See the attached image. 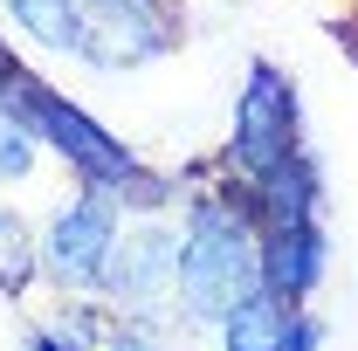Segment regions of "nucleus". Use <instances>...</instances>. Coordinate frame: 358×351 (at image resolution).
<instances>
[{
    "mask_svg": "<svg viewBox=\"0 0 358 351\" xmlns=\"http://www.w3.org/2000/svg\"><path fill=\"white\" fill-rule=\"evenodd\" d=\"M262 289V220L227 193H200L179 214V310L193 324H221L241 296Z\"/></svg>",
    "mask_w": 358,
    "mask_h": 351,
    "instance_id": "nucleus-1",
    "label": "nucleus"
},
{
    "mask_svg": "<svg viewBox=\"0 0 358 351\" xmlns=\"http://www.w3.org/2000/svg\"><path fill=\"white\" fill-rule=\"evenodd\" d=\"M103 296L117 317H138V324H166L179 310V227L159 214H131L117 227V248H110V268H103Z\"/></svg>",
    "mask_w": 358,
    "mask_h": 351,
    "instance_id": "nucleus-3",
    "label": "nucleus"
},
{
    "mask_svg": "<svg viewBox=\"0 0 358 351\" xmlns=\"http://www.w3.org/2000/svg\"><path fill=\"white\" fill-rule=\"evenodd\" d=\"M275 351H317V324L303 317V310L289 317V331H282V345H275Z\"/></svg>",
    "mask_w": 358,
    "mask_h": 351,
    "instance_id": "nucleus-11",
    "label": "nucleus"
},
{
    "mask_svg": "<svg viewBox=\"0 0 358 351\" xmlns=\"http://www.w3.org/2000/svg\"><path fill=\"white\" fill-rule=\"evenodd\" d=\"M117 193H103V186H83V193H69V200H55V214L42 220V268L62 282V289H103V268H110V248H117Z\"/></svg>",
    "mask_w": 358,
    "mask_h": 351,
    "instance_id": "nucleus-5",
    "label": "nucleus"
},
{
    "mask_svg": "<svg viewBox=\"0 0 358 351\" xmlns=\"http://www.w3.org/2000/svg\"><path fill=\"white\" fill-rule=\"evenodd\" d=\"M186 0H76V62L124 76L179 48Z\"/></svg>",
    "mask_w": 358,
    "mask_h": 351,
    "instance_id": "nucleus-2",
    "label": "nucleus"
},
{
    "mask_svg": "<svg viewBox=\"0 0 358 351\" xmlns=\"http://www.w3.org/2000/svg\"><path fill=\"white\" fill-rule=\"evenodd\" d=\"M7 76H14V69H7ZM7 76H0V186L28 179L35 173V152H42V138H35V124H28V110L14 103Z\"/></svg>",
    "mask_w": 358,
    "mask_h": 351,
    "instance_id": "nucleus-9",
    "label": "nucleus"
},
{
    "mask_svg": "<svg viewBox=\"0 0 358 351\" xmlns=\"http://www.w3.org/2000/svg\"><path fill=\"white\" fill-rule=\"evenodd\" d=\"M96 351H166V324H138V317H117V310H110Z\"/></svg>",
    "mask_w": 358,
    "mask_h": 351,
    "instance_id": "nucleus-10",
    "label": "nucleus"
},
{
    "mask_svg": "<svg viewBox=\"0 0 358 351\" xmlns=\"http://www.w3.org/2000/svg\"><path fill=\"white\" fill-rule=\"evenodd\" d=\"M35 275H42V234L14 214V207H0V289L21 296Z\"/></svg>",
    "mask_w": 358,
    "mask_h": 351,
    "instance_id": "nucleus-8",
    "label": "nucleus"
},
{
    "mask_svg": "<svg viewBox=\"0 0 358 351\" xmlns=\"http://www.w3.org/2000/svg\"><path fill=\"white\" fill-rule=\"evenodd\" d=\"M331 262V241H324V220H296V227H262V289L282 296L289 310H303Z\"/></svg>",
    "mask_w": 358,
    "mask_h": 351,
    "instance_id": "nucleus-6",
    "label": "nucleus"
},
{
    "mask_svg": "<svg viewBox=\"0 0 358 351\" xmlns=\"http://www.w3.org/2000/svg\"><path fill=\"white\" fill-rule=\"evenodd\" d=\"M352 35H358V21H352ZM352 48H358V42H352Z\"/></svg>",
    "mask_w": 358,
    "mask_h": 351,
    "instance_id": "nucleus-13",
    "label": "nucleus"
},
{
    "mask_svg": "<svg viewBox=\"0 0 358 351\" xmlns=\"http://www.w3.org/2000/svg\"><path fill=\"white\" fill-rule=\"evenodd\" d=\"M28 345H35V351H83V345H76V338H69V331H35Z\"/></svg>",
    "mask_w": 358,
    "mask_h": 351,
    "instance_id": "nucleus-12",
    "label": "nucleus"
},
{
    "mask_svg": "<svg viewBox=\"0 0 358 351\" xmlns=\"http://www.w3.org/2000/svg\"><path fill=\"white\" fill-rule=\"evenodd\" d=\"M289 152H303V110H296V83L275 62H248L241 96H234V131H227V166L241 186L275 173Z\"/></svg>",
    "mask_w": 358,
    "mask_h": 351,
    "instance_id": "nucleus-4",
    "label": "nucleus"
},
{
    "mask_svg": "<svg viewBox=\"0 0 358 351\" xmlns=\"http://www.w3.org/2000/svg\"><path fill=\"white\" fill-rule=\"evenodd\" d=\"M289 317H296V310L282 303V296L255 289V296H241V303L227 310L214 331H221V351H275L282 331H289Z\"/></svg>",
    "mask_w": 358,
    "mask_h": 351,
    "instance_id": "nucleus-7",
    "label": "nucleus"
}]
</instances>
